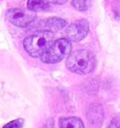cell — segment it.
<instances>
[{"instance_id":"1","label":"cell","mask_w":120,"mask_h":128,"mask_svg":"<svg viewBox=\"0 0 120 128\" xmlns=\"http://www.w3.org/2000/svg\"><path fill=\"white\" fill-rule=\"evenodd\" d=\"M67 68L72 72L87 74L96 67V58L91 51L80 49L68 54L66 60Z\"/></svg>"},{"instance_id":"2","label":"cell","mask_w":120,"mask_h":128,"mask_svg":"<svg viewBox=\"0 0 120 128\" xmlns=\"http://www.w3.org/2000/svg\"><path fill=\"white\" fill-rule=\"evenodd\" d=\"M54 42V35L49 31H38L24 40V48L32 58H40Z\"/></svg>"},{"instance_id":"3","label":"cell","mask_w":120,"mask_h":128,"mask_svg":"<svg viewBox=\"0 0 120 128\" xmlns=\"http://www.w3.org/2000/svg\"><path fill=\"white\" fill-rule=\"evenodd\" d=\"M71 51V42L67 38H60L54 42L46 50L40 60L44 63L55 64L60 62Z\"/></svg>"},{"instance_id":"4","label":"cell","mask_w":120,"mask_h":128,"mask_svg":"<svg viewBox=\"0 0 120 128\" xmlns=\"http://www.w3.org/2000/svg\"><path fill=\"white\" fill-rule=\"evenodd\" d=\"M7 18L12 24L19 28H25L35 21L36 15L33 12H26L22 8H13L8 10Z\"/></svg>"},{"instance_id":"5","label":"cell","mask_w":120,"mask_h":128,"mask_svg":"<svg viewBox=\"0 0 120 128\" xmlns=\"http://www.w3.org/2000/svg\"><path fill=\"white\" fill-rule=\"evenodd\" d=\"M89 31L88 22L84 19L75 21L74 23L68 26L66 30L68 40L72 42H80L84 39Z\"/></svg>"},{"instance_id":"6","label":"cell","mask_w":120,"mask_h":128,"mask_svg":"<svg viewBox=\"0 0 120 128\" xmlns=\"http://www.w3.org/2000/svg\"><path fill=\"white\" fill-rule=\"evenodd\" d=\"M67 24V22L58 17H51L49 19H45L40 23V26L42 30L49 32L59 31L64 28Z\"/></svg>"},{"instance_id":"7","label":"cell","mask_w":120,"mask_h":128,"mask_svg":"<svg viewBox=\"0 0 120 128\" xmlns=\"http://www.w3.org/2000/svg\"><path fill=\"white\" fill-rule=\"evenodd\" d=\"M103 119V109L100 106H93V111L89 112V122L91 126L99 128L100 124H102Z\"/></svg>"},{"instance_id":"8","label":"cell","mask_w":120,"mask_h":128,"mask_svg":"<svg viewBox=\"0 0 120 128\" xmlns=\"http://www.w3.org/2000/svg\"><path fill=\"white\" fill-rule=\"evenodd\" d=\"M59 128H84L83 120L77 117L61 118L59 120Z\"/></svg>"},{"instance_id":"9","label":"cell","mask_w":120,"mask_h":128,"mask_svg":"<svg viewBox=\"0 0 120 128\" xmlns=\"http://www.w3.org/2000/svg\"><path fill=\"white\" fill-rule=\"evenodd\" d=\"M27 8L30 12H42L49 8L47 0H28Z\"/></svg>"},{"instance_id":"10","label":"cell","mask_w":120,"mask_h":128,"mask_svg":"<svg viewBox=\"0 0 120 128\" xmlns=\"http://www.w3.org/2000/svg\"><path fill=\"white\" fill-rule=\"evenodd\" d=\"M91 5H92V0H72L71 1V6L79 12L87 10L91 7Z\"/></svg>"},{"instance_id":"11","label":"cell","mask_w":120,"mask_h":128,"mask_svg":"<svg viewBox=\"0 0 120 128\" xmlns=\"http://www.w3.org/2000/svg\"><path fill=\"white\" fill-rule=\"evenodd\" d=\"M24 125V119H16L8 124H5L3 128H22Z\"/></svg>"},{"instance_id":"12","label":"cell","mask_w":120,"mask_h":128,"mask_svg":"<svg viewBox=\"0 0 120 128\" xmlns=\"http://www.w3.org/2000/svg\"><path fill=\"white\" fill-rule=\"evenodd\" d=\"M106 128H120V119L116 118V117L113 118Z\"/></svg>"},{"instance_id":"13","label":"cell","mask_w":120,"mask_h":128,"mask_svg":"<svg viewBox=\"0 0 120 128\" xmlns=\"http://www.w3.org/2000/svg\"><path fill=\"white\" fill-rule=\"evenodd\" d=\"M49 3H53V4H56V5H62L65 4L68 0H47Z\"/></svg>"}]
</instances>
